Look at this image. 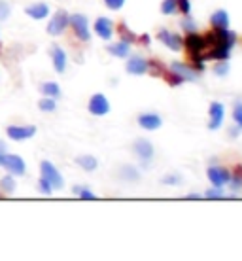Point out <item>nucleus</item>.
Segmentation results:
<instances>
[{"instance_id": "obj_18", "label": "nucleus", "mask_w": 242, "mask_h": 261, "mask_svg": "<svg viewBox=\"0 0 242 261\" xmlns=\"http://www.w3.org/2000/svg\"><path fill=\"white\" fill-rule=\"evenodd\" d=\"M26 15L31 17V19H46L47 15H49V6L47 4H44V2H38V4H31V6L25 10Z\"/></svg>"}, {"instance_id": "obj_34", "label": "nucleus", "mask_w": 242, "mask_h": 261, "mask_svg": "<svg viewBox=\"0 0 242 261\" xmlns=\"http://www.w3.org/2000/svg\"><path fill=\"white\" fill-rule=\"evenodd\" d=\"M182 29L185 31V33H193V31H197V23L193 19H191L190 15H185V19H182Z\"/></svg>"}, {"instance_id": "obj_13", "label": "nucleus", "mask_w": 242, "mask_h": 261, "mask_svg": "<svg viewBox=\"0 0 242 261\" xmlns=\"http://www.w3.org/2000/svg\"><path fill=\"white\" fill-rule=\"evenodd\" d=\"M125 70L132 74V76H144L146 72H148V61L144 57H140V55H132L131 59L127 61Z\"/></svg>"}, {"instance_id": "obj_36", "label": "nucleus", "mask_w": 242, "mask_h": 261, "mask_svg": "<svg viewBox=\"0 0 242 261\" xmlns=\"http://www.w3.org/2000/svg\"><path fill=\"white\" fill-rule=\"evenodd\" d=\"M233 121L242 129V102H236L235 110H233Z\"/></svg>"}, {"instance_id": "obj_24", "label": "nucleus", "mask_w": 242, "mask_h": 261, "mask_svg": "<svg viewBox=\"0 0 242 261\" xmlns=\"http://www.w3.org/2000/svg\"><path fill=\"white\" fill-rule=\"evenodd\" d=\"M229 182H231V190L235 191V193L242 190V167H236L235 172L231 174Z\"/></svg>"}, {"instance_id": "obj_12", "label": "nucleus", "mask_w": 242, "mask_h": 261, "mask_svg": "<svg viewBox=\"0 0 242 261\" xmlns=\"http://www.w3.org/2000/svg\"><path fill=\"white\" fill-rule=\"evenodd\" d=\"M157 38L163 42L165 46L169 47V49H172V51H182V46H183V40L180 34H174L170 33V31H165V29H161L157 34Z\"/></svg>"}, {"instance_id": "obj_23", "label": "nucleus", "mask_w": 242, "mask_h": 261, "mask_svg": "<svg viewBox=\"0 0 242 261\" xmlns=\"http://www.w3.org/2000/svg\"><path fill=\"white\" fill-rule=\"evenodd\" d=\"M42 93H44L46 97L59 98L61 97V87H59V84H55V82H46V84H42Z\"/></svg>"}, {"instance_id": "obj_17", "label": "nucleus", "mask_w": 242, "mask_h": 261, "mask_svg": "<svg viewBox=\"0 0 242 261\" xmlns=\"http://www.w3.org/2000/svg\"><path fill=\"white\" fill-rule=\"evenodd\" d=\"M106 49H108L110 55L118 57V59H125V57L131 55V44H129V42H123V40H119V42H116V44H110Z\"/></svg>"}, {"instance_id": "obj_35", "label": "nucleus", "mask_w": 242, "mask_h": 261, "mask_svg": "<svg viewBox=\"0 0 242 261\" xmlns=\"http://www.w3.org/2000/svg\"><path fill=\"white\" fill-rule=\"evenodd\" d=\"M38 190L44 193V195H51L53 193V188H51V184L47 182L46 178H40V182H38Z\"/></svg>"}, {"instance_id": "obj_16", "label": "nucleus", "mask_w": 242, "mask_h": 261, "mask_svg": "<svg viewBox=\"0 0 242 261\" xmlns=\"http://www.w3.org/2000/svg\"><path fill=\"white\" fill-rule=\"evenodd\" d=\"M51 59H53V68H55V72H59V74H63V72L66 70V53L63 47L59 46H53L51 47Z\"/></svg>"}, {"instance_id": "obj_11", "label": "nucleus", "mask_w": 242, "mask_h": 261, "mask_svg": "<svg viewBox=\"0 0 242 261\" xmlns=\"http://www.w3.org/2000/svg\"><path fill=\"white\" fill-rule=\"evenodd\" d=\"M138 125L144 130H157L163 125V119L155 112H144L138 116Z\"/></svg>"}, {"instance_id": "obj_29", "label": "nucleus", "mask_w": 242, "mask_h": 261, "mask_svg": "<svg viewBox=\"0 0 242 261\" xmlns=\"http://www.w3.org/2000/svg\"><path fill=\"white\" fill-rule=\"evenodd\" d=\"M204 199H212V201H216V199H225V191L223 188H210V190L204 191Z\"/></svg>"}, {"instance_id": "obj_7", "label": "nucleus", "mask_w": 242, "mask_h": 261, "mask_svg": "<svg viewBox=\"0 0 242 261\" xmlns=\"http://www.w3.org/2000/svg\"><path fill=\"white\" fill-rule=\"evenodd\" d=\"M8 137L15 140V142H21V140H26L36 135V127L34 125H12L6 129Z\"/></svg>"}, {"instance_id": "obj_39", "label": "nucleus", "mask_w": 242, "mask_h": 261, "mask_svg": "<svg viewBox=\"0 0 242 261\" xmlns=\"http://www.w3.org/2000/svg\"><path fill=\"white\" fill-rule=\"evenodd\" d=\"M163 184H172V186H176V184L182 182V178L178 176V174H170V176H165L163 180H161Z\"/></svg>"}, {"instance_id": "obj_3", "label": "nucleus", "mask_w": 242, "mask_h": 261, "mask_svg": "<svg viewBox=\"0 0 242 261\" xmlns=\"http://www.w3.org/2000/svg\"><path fill=\"white\" fill-rule=\"evenodd\" d=\"M40 170H42V178H46L47 182L51 184L53 190H63L65 180H63L59 170L55 169V165L49 163V161H42L40 163Z\"/></svg>"}, {"instance_id": "obj_2", "label": "nucleus", "mask_w": 242, "mask_h": 261, "mask_svg": "<svg viewBox=\"0 0 242 261\" xmlns=\"http://www.w3.org/2000/svg\"><path fill=\"white\" fill-rule=\"evenodd\" d=\"M68 25L74 29V34L78 36L82 42H89L91 40V33H89V21L84 13H74L70 15V23Z\"/></svg>"}, {"instance_id": "obj_19", "label": "nucleus", "mask_w": 242, "mask_h": 261, "mask_svg": "<svg viewBox=\"0 0 242 261\" xmlns=\"http://www.w3.org/2000/svg\"><path fill=\"white\" fill-rule=\"evenodd\" d=\"M210 23H212V27H218V29H227L229 27V13L225 10H218V12L212 13Z\"/></svg>"}, {"instance_id": "obj_37", "label": "nucleus", "mask_w": 242, "mask_h": 261, "mask_svg": "<svg viewBox=\"0 0 242 261\" xmlns=\"http://www.w3.org/2000/svg\"><path fill=\"white\" fill-rule=\"evenodd\" d=\"M104 4L108 10H114V12H118L121 8L125 6V0H104Z\"/></svg>"}, {"instance_id": "obj_20", "label": "nucleus", "mask_w": 242, "mask_h": 261, "mask_svg": "<svg viewBox=\"0 0 242 261\" xmlns=\"http://www.w3.org/2000/svg\"><path fill=\"white\" fill-rule=\"evenodd\" d=\"M76 165H79L84 170H87V172H93V170L98 167V161L97 157L93 155H78L76 157Z\"/></svg>"}, {"instance_id": "obj_42", "label": "nucleus", "mask_w": 242, "mask_h": 261, "mask_svg": "<svg viewBox=\"0 0 242 261\" xmlns=\"http://www.w3.org/2000/svg\"><path fill=\"white\" fill-rule=\"evenodd\" d=\"M187 199H197V201H199V199H201V195H199V193H190V195H187Z\"/></svg>"}, {"instance_id": "obj_25", "label": "nucleus", "mask_w": 242, "mask_h": 261, "mask_svg": "<svg viewBox=\"0 0 242 261\" xmlns=\"http://www.w3.org/2000/svg\"><path fill=\"white\" fill-rule=\"evenodd\" d=\"M167 70L163 63H159L157 59L148 61V72H151V76H163V72Z\"/></svg>"}, {"instance_id": "obj_9", "label": "nucleus", "mask_w": 242, "mask_h": 261, "mask_svg": "<svg viewBox=\"0 0 242 261\" xmlns=\"http://www.w3.org/2000/svg\"><path fill=\"white\" fill-rule=\"evenodd\" d=\"M2 167L10 172V174H13V176H23L26 172V163L21 159L19 155H12V153H8L6 159H4V163H2Z\"/></svg>"}, {"instance_id": "obj_1", "label": "nucleus", "mask_w": 242, "mask_h": 261, "mask_svg": "<svg viewBox=\"0 0 242 261\" xmlns=\"http://www.w3.org/2000/svg\"><path fill=\"white\" fill-rule=\"evenodd\" d=\"M208 38V51L204 53V61L214 59V61H227L231 57V49L236 42V33L227 29H218L214 27V31L206 33Z\"/></svg>"}, {"instance_id": "obj_6", "label": "nucleus", "mask_w": 242, "mask_h": 261, "mask_svg": "<svg viewBox=\"0 0 242 261\" xmlns=\"http://www.w3.org/2000/svg\"><path fill=\"white\" fill-rule=\"evenodd\" d=\"M132 151L137 153V157L142 161V165H148L153 159V153H155V150H153V146H151L150 140H146V138H138L137 142L132 144Z\"/></svg>"}, {"instance_id": "obj_10", "label": "nucleus", "mask_w": 242, "mask_h": 261, "mask_svg": "<svg viewBox=\"0 0 242 261\" xmlns=\"http://www.w3.org/2000/svg\"><path fill=\"white\" fill-rule=\"evenodd\" d=\"M208 129L210 130H218L222 127L223 118H225V106L222 102H212L208 108Z\"/></svg>"}, {"instance_id": "obj_14", "label": "nucleus", "mask_w": 242, "mask_h": 261, "mask_svg": "<svg viewBox=\"0 0 242 261\" xmlns=\"http://www.w3.org/2000/svg\"><path fill=\"white\" fill-rule=\"evenodd\" d=\"M95 33L102 40H110L114 36V23L108 17H98L95 21Z\"/></svg>"}, {"instance_id": "obj_38", "label": "nucleus", "mask_w": 242, "mask_h": 261, "mask_svg": "<svg viewBox=\"0 0 242 261\" xmlns=\"http://www.w3.org/2000/svg\"><path fill=\"white\" fill-rule=\"evenodd\" d=\"M178 12H182L183 15L191 13V0H178Z\"/></svg>"}, {"instance_id": "obj_40", "label": "nucleus", "mask_w": 242, "mask_h": 261, "mask_svg": "<svg viewBox=\"0 0 242 261\" xmlns=\"http://www.w3.org/2000/svg\"><path fill=\"white\" fill-rule=\"evenodd\" d=\"M6 155H8L6 144H4V140H0V167H2V163H4V159H6Z\"/></svg>"}, {"instance_id": "obj_31", "label": "nucleus", "mask_w": 242, "mask_h": 261, "mask_svg": "<svg viewBox=\"0 0 242 261\" xmlns=\"http://www.w3.org/2000/svg\"><path fill=\"white\" fill-rule=\"evenodd\" d=\"M74 193H78L82 201H97V195L85 188H74Z\"/></svg>"}, {"instance_id": "obj_22", "label": "nucleus", "mask_w": 242, "mask_h": 261, "mask_svg": "<svg viewBox=\"0 0 242 261\" xmlns=\"http://www.w3.org/2000/svg\"><path fill=\"white\" fill-rule=\"evenodd\" d=\"M118 31H119V34H121V40H123V42H129L131 46L135 44V42H138V36L127 27V23H119Z\"/></svg>"}, {"instance_id": "obj_32", "label": "nucleus", "mask_w": 242, "mask_h": 261, "mask_svg": "<svg viewBox=\"0 0 242 261\" xmlns=\"http://www.w3.org/2000/svg\"><path fill=\"white\" fill-rule=\"evenodd\" d=\"M12 13V4L8 0H0V21H6Z\"/></svg>"}, {"instance_id": "obj_21", "label": "nucleus", "mask_w": 242, "mask_h": 261, "mask_svg": "<svg viewBox=\"0 0 242 261\" xmlns=\"http://www.w3.org/2000/svg\"><path fill=\"white\" fill-rule=\"evenodd\" d=\"M119 176L123 178V180H129V182H137L140 180V172H138L137 167H132V165H125L121 172H119Z\"/></svg>"}, {"instance_id": "obj_33", "label": "nucleus", "mask_w": 242, "mask_h": 261, "mask_svg": "<svg viewBox=\"0 0 242 261\" xmlns=\"http://www.w3.org/2000/svg\"><path fill=\"white\" fill-rule=\"evenodd\" d=\"M214 74H216V76H227V74H229V65H227V61H220V63L214 66Z\"/></svg>"}, {"instance_id": "obj_5", "label": "nucleus", "mask_w": 242, "mask_h": 261, "mask_svg": "<svg viewBox=\"0 0 242 261\" xmlns=\"http://www.w3.org/2000/svg\"><path fill=\"white\" fill-rule=\"evenodd\" d=\"M206 176H208L210 184H212L214 188H223L225 184H229L231 170L227 169V167H208Z\"/></svg>"}, {"instance_id": "obj_41", "label": "nucleus", "mask_w": 242, "mask_h": 261, "mask_svg": "<svg viewBox=\"0 0 242 261\" xmlns=\"http://www.w3.org/2000/svg\"><path fill=\"white\" fill-rule=\"evenodd\" d=\"M138 40H140V44H144V46H148V44H150V36H148V34H142Z\"/></svg>"}, {"instance_id": "obj_30", "label": "nucleus", "mask_w": 242, "mask_h": 261, "mask_svg": "<svg viewBox=\"0 0 242 261\" xmlns=\"http://www.w3.org/2000/svg\"><path fill=\"white\" fill-rule=\"evenodd\" d=\"M163 78H165V82H169L172 87H174V85H182L183 84V80L178 76L176 72H172V70H165L163 72Z\"/></svg>"}, {"instance_id": "obj_28", "label": "nucleus", "mask_w": 242, "mask_h": 261, "mask_svg": "<svg viewBox=\"0 0 242 261\" xmlns=\"http://www.w3.org/2000/svg\"><path fill=\"white\" fill-rule=\"evenodd\" d=\"M38 108L42 112H53L57 108V102H55V98H51V97H44L38 102Z\"/></svg>"}, {"instance_id": "obj_8", "label": "nucleus", "mask_w": 242, "mask_h": 261, "mask_svg": "<svg viewBox=\"0 0 242 261\" xmlns=\"http://www.w3.org/2000/svg\"><path fill=\"white\" fill-rule=\"evenodd\" d=\"M89 112H91L93 116H106L108 112H110V100L102 95V93H95L89 100Z\"/></svg>"}, {"instance_id": "obj_4", "label": "nucleus", "mask_w": 242, "mask_h": 261, "mask_svg": "<svg viewBox=\"0 0 242 261\" xmlns=\"http://www.w3.org/2000/svg\"><path fill=\"white\" fill-rule=\"evenodd\" d=\"M70 23V15L65 10H59V12L53 13V19L47 23V33L51 36H59V34L65 33V29Z\"/></svg>"}, {"instance_id": "obj_15", "label": "nucleus", "mask_w": 242, "mask_h": 261, "mask_svg": "<svg viewBox=\"0 0 242 261\" xmlns=\"http://www.w3.org/2000/svg\"><path fill=\"white\" fill-rule=\"evenodd\" d=\"M170 70L176 72L183 82H197V70H193L190 65H183V63H178V61H174V63L170 65Z\"/></svg>"}, {"instance_id": "obj_26", "label": "nucleus", "mask_w": 242, "mask_h": 261, "mask_svg": "<svg viewBox=\"0 0 242 261\" xmlns=\"http://www.w3.org/2000/svg\"><path fill=\"white\" fill-rule=\"evenodd\" d=\"M178 12V0H163L161 4V13L163 15H174Z\"/></svg>"}, {"instance_id": "obj_27", "label": "nucleus", "mask_w": 242, "mask_h": 261, "mask_svg": "<svg viewBox=\"0 0 242 261\" xmlns=\"http://www.w3.org/2000/svg\"><path fill=\"white\" fill-rule=\"evenodd\" d=\"M0 190L8 193V195H12L13 191H15V180L12 176H4L0 180Z\"/></svg>"}]
</instances>
